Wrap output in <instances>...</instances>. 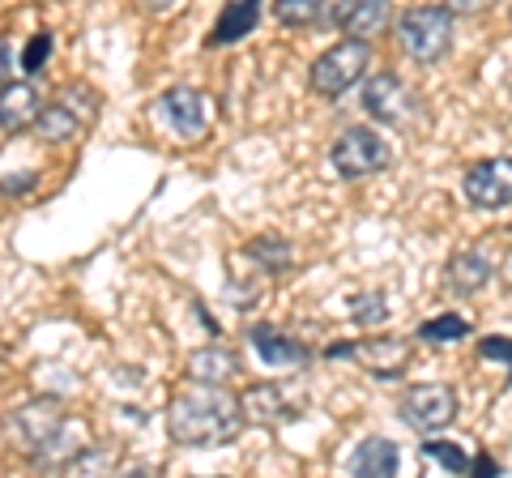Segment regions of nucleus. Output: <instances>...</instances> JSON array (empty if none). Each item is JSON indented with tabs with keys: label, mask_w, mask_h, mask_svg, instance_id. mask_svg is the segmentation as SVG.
<instances>
[{
	"label": "nucleus",
	"mask_w": 512,
	"mask_h": 478,
	"mask_svg": "<svg viewBox=\"0 0 512 478\" xmlns=\"http://www.w3.org/2000/svg\"><path fill=\"white\" fill-rule=\"evenodd\" d=\"M244 406L231 389H214V385H188L171 397L167 406V432L175 444L188 449H218L231 444L244 432Z\"/></svg>",
	"instance_id": "1"
},
{
	"label": "nucleus",
	"mask_w": 512,
	"mask_h": 478,
	"mask_svg": "<svg viewBox=\"0 0 512 478\" xmlns=\"http://www.w3.org/2000/svg\"><path fill=\"white\" fill-rule=\"evenodd\" d=\"M397 47L419 60V65H431L440 60L448 47H453V9L444 5H419V9H406L397 18Z\"/></svg>",
	"instance_id": "2"
},
{
	"label": "nucleus",
	"mask_w": 512,
	"mask_h": 478,
	"mask_svg": "<svg viewBox=\"0 0 512 478\" xmlns=\"http://www.w3.org/2000/svg\"><path fill=\"white\" fill-rule=\"evenodd\" d=\"M367 60H372V47L359 39H342L333 43L325 56L312 60V90L325 94V99H342V94L367 73Z\"/></svg>",
	"instance_id": "3"
},
{
	"label": "nucleus",
	"mask_w": 512,
	"mask_h": 478,
	"mask_svg": "<svg viewBox=\"0 0 512 478\" xmlns=\"http://www.w3.org/2000/svg\"><path fill=\"white\" fill-rule=\"evenodd\" d=\"M329 163L342 180H363L393 163V150L376 129H346L329 150Z\"/></svg>",
	"instance_id": "4"
},
{
	"label": "nucleus",
	"mask_w": 512,
	"mask_h": 478,
	"mask_svg": "<svg viewBox=\"0 0 512 478\" xmlns=\"http://www.w3.org/2000/svg\"><path fill=\"white\" fill-rule=\"evenodd\" d=\"M64 423H69V414H64L60 397H35V402H26L9 414V436L18 440V449L26 457H35Z\"/></svg>",
	"instance_id": "5"
},
{
	"label": "nucleus",
	"mask_w": 512,
	"mask_h": 478,
	"mask_svg": "<svg viewBox=\"0 0 512 478\" xmlns=\"http://www.w3.org/2000/svg\"><path fill=\"white\" fill-rule=\"evenodd\" d=\"M363 107L372 120H384V124H410L419 116V99H414V90L402 82V77L393 73H372L363 82Z\"/></svg>",
	"instance_id": "6"
},
{
	"label": "nucleus",
	"mask_w": 512,
	"mask_h": 478,
	"mask_svg": "<svg viewBox=\"0 0 512 478\" xmlns=\"http://www.w3.org/2000/svg\"><path fill=\"white\" fill-rule=\"evenodd\" d=\"M329 359H355L376 380H397L410 363V346L402 338H372V342H338L329 346Z\"/></svg>",
	"instance_id": "7"
},
{
	"label": "nucleus",
	"mask_w": 512,
	"mask_h": 478,
	"mask_svg": "<svg viewBox=\"0 0 512 478\" xmlns=\"http://www.w3.org/2000/svg\"><path fill=\"white\" fill-rule=\"evenodd\" d=\"M457 414V393L448 385H414L406 397H402V423L414 427V432H444Z\"/></svg>",
	"instance_id": "8"
},
{
	"label": "nucleus",
	"mask_w": 512,
	"mask_h": 478,
	"mask_svg": "<svg viewBox=\"0 0 512 478\" xmlns=\"http://www.w3.org/2000/svg\"><path fill=\"white\" fill-rule=\"evenodd\" d=\"M466 197L478 210H504L512 205V158H487L466 171Z\"/></svg>",
	"instance_id": "9"
},
{
	"label": "nucleus",
	"mask_w": 512,
	"mask_h": 478,
	"mask_svg": "<svg viewBox=\"0 0 512 478\" xmlns=\"http://www.w3.org/2000/svg\"><path fill=\"white\" fill-rule=\"evenodd\" d=\"M158 116L171 124V133L201 137L205 124H210V103H205V94L192 90V86H171L163 99H158Z\"/></svg>",
	"instance_id": "10"
},
{
	"label": "nucleus",
	"mask_w": 512,
	"mask_h": 478,
	"mask_svg": "<svg viewBox=\"0 0 512 478\" xmlns=\"http://www.w3.org/2000/svg\"><path fill=\"white\" fill-rule=\"evenodd\" d=\"M39 116H43V99L30 82H9L0 90V129H9V133L35 129Z\"/></svg>",
	"instance_id": "11"
},
{
	"label": "nucleus",
	"mask_w": 512,
	"mask_h": 478,
	"mask_svg": "<svg viewBox=\"0 0 512 478\" xmlns=\"http://www.w3.org/2000/svg\"><path fill=\"white\" fill-rule=\"evenodd\" d=\"M239 406H244V419L256 423H286V419H299V406L286 397L282 385H252L239 393Z\"/></svg>",
	"instance_id": "12"
},
{
	"label": "nucleus",
	"mask_w": 512,
	"mask_h": 478,
	"mask_svg": "<svg viewBox=\"0 0 512 478\" xmlns=\"http://www.w3.org/2000/svg\"><path fill=\"white\" fill-rule=\"evenodd\" d=\"M333 26L346 30V39H359L367 43L376 35V30L389 22V5L384 0H363V5H355V0H346V5H333Z\"/></svg>",
	"instance_id": "13"
},
{
	"label": "nucleus",
	"mask_w": 512,
	"mask_h": 478,
	"mask_svg": "<svg viewBox=\"0 0 512 478\" xmlns=\"http://www.w3.org/2000/svg\"><path fill=\"white\" fill-rule=\"evenodd\" d=\"M491 239H483L478 248H470V252H461V257L448 265V286L453 291H461V295H474V291H483V286L495 278V261H491Z\"/></svg>",
	"instance_id": "14"
},
{
	"label": "nucleus",
	"mask_w": 512,
	"mask_h": 478,
	"mask_svg": "<svg viewBox=\"0 0 512 478\" xmlns=\"http://www.w3.org/2000/svg\"><path fill=\"white\" fill-rule=\"evenodd\" d=\"M397 466H402L397 444L384 436H367L350 457V478H397Z\"/></svg>",
	"instance_id": "15"
},
{
	"label": "nucleus",
	"mask_w": 512,
	"mask_h": 478,
	"mask_svg": "<svg viewBox=\"0 0 512 478\" xmlns=\"http://www.w3.org/2000/svg\"><path fill=\"white\" fill-rule=\"evenodd\" d=\"M248 342L256 346V355H261L265 363H274V368H303V363L312 359L308 346H299L295 338H286V333L269 329V325H252Z\"/></svg>",
	"instance_id": "16"
},
{
	"label": "nucleus",
	"mask_w": 512,
	"mask_h": 478,
	"mask_svg": "<svg viewBox=\"0 0 512 478\" xmlns=\"http://www.w3.org/2000/svg\"><path fill=\"white\" fill-rule=\"evenodd\" d=\"M239 372V359L231 346H201L188 355V376L197 385H214V389H227V380Z\"/></svg>",
	"instance_id": "17"
},
{
	"label": "nucleus",
	"mask_w": 512,
	"mask_h": 478,
	"mask_svg": "<svg viewBox=\"0 0 512 478\" xmlns=\"http://www.w3.org/2000/svg\"><path fill=\"white\" fill-rule=\"evenodd\" d=\"M256 22H261V5H256V0H235V5L222 9V18L214 22V30H210V43H214V47L239 43L244 35H252Z\"/></svg>",
	"instance_id": "18"
},
{
	"label": "nucleus",
	"mask_w": 512,
	"mask_h": 478,
	"mask_svg": "<svg viewBox=\"0 0 512 478\" xmlns=\"http://www.w3.org/2000/svg\"><path fill=\"white\" fill-rule=\"evenodd\" d=\"M77 120L69 107L64 103H52V107H43V116H39V124H35V133L43 137V141H69L73 133H77Z\"/></svg>",
	"instance_id": "19"
},
{
	"label": "nucleus",
	"mask_w": 512,
	"mask_h": 478,
	"mask_svg": "<svg viewBox=\"0 0 512 478\" xmlns=\"http://www.w3.org/2000/svg\"><path fill=\"white\" fill-rule=\"evenodd\" d=\"M274 13H278V22H286V26H312V22H329L333 18V9H325L320 0H282Z\"/></svg>",
	"instance_id": "20"
},
{
	"label": "nucleus",
	"mask_w": 512,
	"mask_h": 478,
	"mask_svg": "<svg viewBox=\"0 0 512 478\" xmlns=\"http://www.w3.org/2000/svg\"><path fill=\"white\" fill-rule=\"evenodd\" d=\"M419 338L423 342H461V338H470V321L466 316H436V321H423L419 325Z\"/></svg>",
	"instance_id": "21"
},
{
	"label": "nucleus",
	"mask_w": 512,
	"mask_h": 478,
	"mask_svg": "<svg viewBox=\"0 0 512 478\" xmlns=\"http://www.w3.org/2000/svg\"><path fill=\"white\" fill-rule=\"evenodd\" d=\"M248 252H252L256 261H265L269 274H282V269L295 261L291 244H282V239H252V248H248Z\"/></svg>",
	"instance_id": "22"
},
{
	"label": "nucleus",
	"mask_w": 512,
	"mask_h": 478,
	"mask_svg": "<svg viewBox=\"0 0 512 478\" xmlns=\"http://www.w3.org/2000/svg\"><path fill=\"white\" fill-rule=\"evenodd\" d=\"M423 457L440 461V466L453 470V474H466V470H470V457L461 453L457 444H444V440H427V444H423Z\"/></svg>",
	"instance_id": "23"
},
{
	"label": "nucleus",
	"mask_w": 512,
	"mask_h": 478,
	"mask_svg": "<svg viewBox=\"0 0 512 478\" xmlns=\"http://www.w3.org/2000/svg\"><path fill=\"white\" fill-rule=\"evenodd\" d=\"M355 325H380L384 316H389V304H384V295H363L355 299Z\"/></svg>",
	"instance_id": "24"
},
{
	"label": "nucleus",
	"mask_w": 512,
	"mask_h": 478,
	"mask_svg": "<svg viewBox=\"0 0 512 478\" xmlns=\"http://www.w3.org/2000/svg\"><path fill=\"white\" fill-rule=\"evenodd\" d=\"M47 56H52V35H35V43H30L26 56H22V69L26 73H39Z\"/></svg>",
	"instance_id": "25"
},
{
	"label": "nucleus",
	"mask_w": 512,
	"mask_h": 478,
	"mask_svg": "<svg viewBox=\"0 0 512 478\" xmlns=\"http://www.w3.org/2000/svg\"><path fill=\"white\" fill-rule=\"evenodd\" d=\"M483 355H487V359L512 363V338H483Z\"/></svg>",
	"instance_id": "26"
},
{
	"label": "nucleus",
	"mask_w": 512,
	"mask_h": 478,
	"mask_svg": "<svg viewBox=\"0 0 512 478\" xmlns=\"http://www.w3.org/2000/svg\"><path fill=\"white\" fill-rule=\"evenodd\" d=\"M495 474H500V466H495L491 457H478L474 461V478H495Z\"/></svg>",
	"instance_id": "27"
},
{
	"label": "nucleus",
	"mask_w": 512,
	"mask_h": 478,
	"mask_svg": "<svg viewBox=\"0 0 512 478\" xmlns=\"http://www.w3.org/2000/svg\"><path fill=\"white\" fill-rule=\"evenodd\" d=\"M9 86V43L0 39V90Z\"/></svg>",
	"instance_id": "28"
},
{
	"label": "nucleus",
	"mask_w": 512,
	"mask_h": 478,
	"mask_svg": "<svg viewBox=\"0 0 512 478\" xmlns=\"http://www.w3.org/2000/svg\"><path fill=\"white\" fill-rule=\"evenodd\" d=\"M30 184H35V180H30V175H26V180H5V193H26Z\"/></svg>",
	"instance_id": "29"
}]
</instances>
